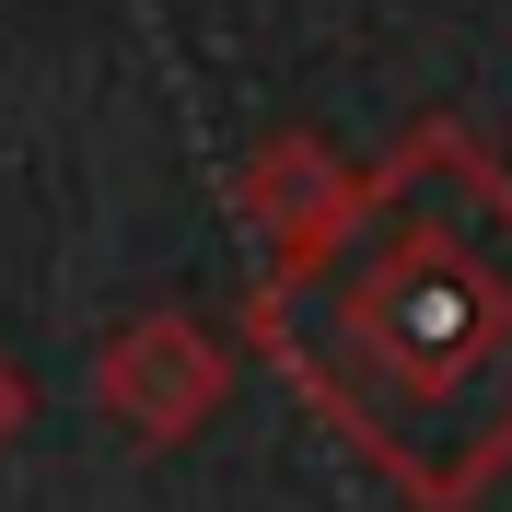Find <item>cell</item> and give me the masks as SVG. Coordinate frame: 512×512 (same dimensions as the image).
<instances>
[{
	"label": "cell",
	"mask_w": 512,
	"mask_h": 512,
	"mask_svg": "<svg viewBox=\"0 0 512 512\" xmlns=\"http://www.w3.org/2000/svg\"><path fill=\"white\" fill-rule=\"evenodd\" d=\"M256 338L396 489L478 501L512 466V175L466 128H419L268 268Z\"/></svg>",
	"instance_id": "obj_1"
},
{
	"label": "cell",
	"mask_w": 512,
	"mask_h": 512,
	"mask_svg": "<svg viewBox=\"0 0 512 512\" xmlns=\"http://www.w3.org/2000/svg\"><path fill=\"white\" fill-rule=\"evenodd\" d=\"M94 396H105L117 431L175 443V431H198V419L222 408V350H210V326H187V315H140L117 350L94 361Z\"/></svg>",
	"instance_id": "obj_2"
},
{
	"label": "cell",
	"mask_w": 512,
	"mask_h": 512,
	"mask_svg": "<svg viewBox=\"0 0 512 512\" xmlns=\"http://www.w3.org/2000/svg\"><path fill=\"white\" fill-rule=\"evenodd\" d=\"M24 419H35V384L12 373V361H0V443H12V431H24Z\"/></svg>",
	"instance_id": "obj_3"
}]
</instances>
